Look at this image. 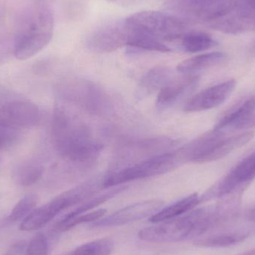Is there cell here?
I'll return each mask as SVG.
<instances>
[{"label": "cell", "instance_id": "obj_1", "mask_svg": "<svg viewBox=\"0 0 255 255\" xmlns=\"http://www.w3.org/2000/svg\"><path fill=\"white\" fill-rule=\"evenodd\" d=\"M52 135L60 155L77 166L94 163L103 149L88 128L61 107L54 110Z\"/></svg>", "mask_w": 255, "mask_h": 255}, {"label": "cell", "instance_id": "obj_2", "mask_svg": "<svg viewBox=\"0 0 255 255\" xmlns=\"http://www.w3.org/2000/svg\"><path fill=\"white\" fill-rule=\"evenodd\" d=\"M156 224L139 231V239L154 244L196 240L223 224V219L215 206L207 207L193 209L177 218Z\"/></svg>", "mask_w": 255, "mask_h": 255}, {"label": "cell", "instance_id": "obj_3", "mask_svg": "<svg viewBox=\"0 0 255 255\" xmlns=\"http://www.w3.org/2000/svg\"><path fill=\"white\" fill-rule=\"evenodd\" d=\"M53 32L52 8L46 3H38L16 37L13 49L15 58L20 61L31 58L49 44Z\"/></svg>", "mask_w": 255, "mask_h": 255}, {"label": "cell", "instance_id": "obj_4", "mask_svg": "<svg viewBox=\"0 0 255 255\" xmlns=\"http://www.w3.org/2000/svg\"><path fill=\"white\" fill-rule=\"evenodd\" d=\"M124 20L130 31L164 44L181 40L187 32L186 22L169 12L143 10L127 16Z\"/></svg>", "mask_w": 255, "mask_h": 255}, {"label": "cell", "instance_id": "obj_5", "mask_svg": "<svg viewBox=\"0 0 255 255\" xmlns=\"http://www.w3.org/2000/svg\"><path fill=\"white\" fill-rule=\"evenodd\" d=\"M100 180L92 179L61 193L48 203L34 208L19 225V230L33 232L50 223L58 214L93 196Z\"/></svg>", "mask_w": 255, "mask_h": 255}, {"label": "cell", "instance_id": "obj_6", "mask_svg": "<svg viewBox=\"0 0 255 255\" xmlns=\"http://www.w3.org/2000/svg\"><path fill=\"white\" fill-rule=\"evenodd\" d=\"M234 2L235 0H168L165 7L186 23L203 24L214 29L230 14Z\"/></svg>", "mask_w": 255, "mask_h": 255}, {"label": "cell", "instance_id": "obj_7", "mask_svg": "<svg viewBox=\"0 0 255 255\" xmlns=\"http://www.w3.org/2000/svg\"><path fill=\"white\" fill-rule=\"evenodd\" d=\"M179 163L176 151H166L111 172L102 180V186L106 189L112 188L130 181L161 175L175 169Z\"/></svg>", "mask_w": 255, "mask_h": 255}, {"label": "cell", "instance_id": "obj_8", "mask_svg": "<svg viewBox=\"0 0 255 255\" xmlns=\"http://www.w3.org/2000/svg\"><path fill=\"white\" fill-rule=\"evenodd\" d=\"M60 96L91 115L102 116L110 113L112 103L101 87L87 79H66L58 87Z\"/></svg>", "mask_w": 255, "mask_h": 255}, {"label": "cell", "instance_id": "obj_9", "mask_svg": "<svg viewBox=\"0 0 255 255\" xmlns=\"http://www.w3.org/2000/svg\"><path fill=\"white\" fill-rule=\"evenodd\" d=\"M255 178V151L240 162L227 175L200 196L201 202L224 198L238 191Z\"/></svg>", "mask_w": 255, "mask_h": 255}, {"label": "cell", "instance_id": "obj_10", "mask_svg": "<svg viewBox=\"0 0 255 255\" xmlns=\"http://www.w3.org/2000/svg\"><path fill=\"white\" fill-rule=\"evenodd\" d=\"M127 43L124 19L112 21L97 27L85 40L87 49L95 53H109L126 47Z\"/></svg>", "mask_w": 255, "mask_h": 255}, {"label": "cell", "instance_id": "obj_11", "mask_svg": "<svg viewBox=\"0 0 255 255\" xmlns=\"http://www.w3.org/2000/svg\"><path fill=\"white\" fill-rule=\"evenodd\" d=\"M163 202L158 199L142 201L128 205L115 211L113 214L102 217L91 224L93 228H110L124 226L133 222L151 217L160 211L163 206Z\"/></svg>", "mask_w": 255, "mask_h": 255}, {"label": "cell", "instance_id": "obj_12", "mask_svg": "<svg viewBox=\"0 0 255 255\" xmlns=\"http://www.w3.org/2000/svg\"><path fill=\"white\" fill-rule=\"evenodd\" d=\"M40 119V109L28 100H9L0 107V126L2 127L14 129L33 127L38 124Z\"/></svg>", "mask_w": 255, "mask_h": 255}, {"label": "cell", "instance_id": "obj_13", "mask_svg": "<svg viewBox=\"0 0 255 255\" xmlns=\"http://www.w3.org/2000/svg\"><path fill=\"white\" fill-rule=\"evenodd\" d=\"M176 144L175 139L167 137L148 138L130 140L121 145L118 151L120 160L140 161L161 153L166 152L169 148ZM137 161V162H138Z\"/></svg>", "mask_w": 255, "mask_h": 255}, {"label": "cell", "instance_id": "obj_14", "mask_svg": "<svg viewBox=\"0 0 255 255\" xmlns=\"http://www.w3.org/2000/svg\"><path fill=\"white\" fill-rule=\"evenodd\" d=\"M236 81H226L198 93L184 106L187 112H199L210 110L221 106L236 88Z\"/></svg>", "mask_w": 255, "mask_h": 255}, {"label": "cell", "instance_id": "obj_15", "mask_svg": "<svg viewBox=\"0 0 255 255\" xmlns=\"http://www.w3.org/2000/svg\"><path fill=\"white\" fill-rule=\"evenodd\" d=\"M199 82V78L196 76L171 81L159 91L156 106L159 110H165L172 107L194 91Z\"/></svg>", "mask_w": 255, "mask_h": 255}, {"label": "cell", "instance_id": "obj_16", "mask_svg": "<svg viewBox=\"0 0 255 255\" xmlns=\"http://www.w3.org/2000/svg\"><path fill=\"white\" fill-rule=\"evenodd\" d=\"M173 70L165 66L151 68L139 80L135 91V98L141 101L159 92L172 80Z\"/></svg>", "mask_w": 255, "mask_h": 255}, {"label": "cell", "instance_id": "obj_17", "mask_svg": "<svg viewBox=\"0 0 255 255\" xmlns=\"http://www.w3.org/2000/svg\"><path fill=\"white\" fill-rule=\"evenodd\" d=\"M255 112V94L232 108L220 120L214 129L223 133L232 129H238L240 126L254 115Z\"/></svg>", "mask_w": 255, "mask_h": 255}, {"label": "cell", "instance_id": "obj_18", "mask_svg": "<svg viewBox=\"0 0 255 255\" xmlns=\"http://www.w3.org/2000/svg\"><path fill=\"white\" fill-rule=\"evenodd\" d=\"M254 136V132L248 130L228 137L222 136L210 150L209 152L205 156L202 163H209L223 158L232 151L248 143L253 139Z\"/></svg>", "mask_w": 255, "mask_h": 255}, {"label": "cell", "instance_id": "obj_19", "mask_svg": "<svg viewBox=\"0 0 255 255\" xmlns=\"http://www.w3.org/2000/svg\"><path fill=\"white\" fill-rule=\"evenodd\" d=\"M226 59V54L213 52L201 54L184 60L177 66V71L185 75H192L202 70L215 67Z\"/></svg>", "mask_w": 255, "mask_h": 255}, {"label": "cell", "instance_id": "obj_20", "mask_svg": "<svg viewBox=\"0 0 255 255\" xmlns=\"http://www.w3.org/2000/svg\"><path fill=\"white\" fill-rule=\"evenodd\" d=\"M200 203V196L197 193H193L190 196H186L177 201L176 202H174L169 206L161 208L160 211H157L156 214L150 217L149 221L156 224V223L177 218L194 209Z\"/></svg>", "mask_w": 255, "mask_h": 255}, {"label": "cell", "instance_id": "obj_21", "mask_svg": "<svg viewBox=\"0 0 255 255\" xmlns=\"http://www.w3.org/2000/svg\"><path fill=\"white\" fill-rule=\"evenodd\" d=\"M249 232H227L202 236L195 240L194 245L201 248L220 249L241 244L248 238Z\"/></svg>", "mask_w": 255, "mask_h": 255}, {"label": "cell", "instance_id": "obj_22", "mask_svg": "<svg viewBox=\"0 0 255 255\" xmlns=\"http://www.w3.org/2000/svg\"><path fill=\"white\" fill-rule=\"evenodd\" d=\"M126 189H127V187L124 185L112 187V188H109V190L105 193L91 196L86 200L83 201L79 205L75 206V208L71 211L64 214L63 217L60 218L59 220L60 221H65V220H70V219L74 218V217L82 215V214H85V213L89 212L91 210L100 206L102 204L105 203V202L116 196L117 195L122 193Z\"/></svg>", "mask_w": 255, "mask_h": 255}, {"label": "cell", "instance_id": "obj_23", "mask_svg": "<svg viewBox=\"0 0 255 255\" xmlns=\"http://www.w3.org/2000/svg\"><path fill=\"white\" fill-rule=\"evenodd\" d=\"M43 166L36 160H26L16 165L12 172L15 182L22 187H29L41 178Z\"/></svg>", "mask_w": 255, "mask_h": 255}, {"label": "cell", "instance_id": "obj_24", "mask_svg": "<svg viewBox=\"0 0 255 255\" xmlns=\"http://www.w3.org/2000/svg\"><path fill=\"white\" fill-rule=\"evenodd\" d=\"M181 47L189 53H197L217 46L212 36L202 31H187L181 39Z\"/></svg>", "mask_w": 255, "mask_h": 255}, {"label": "cell", "instance_id": "obj_25", "mask_svg": "<svg viewBox=\"0 0 255 255\" xmlns=\"http://www.w3.org/2000/svg\"><path fill=\"white\" fill-rule=\"evenodd\" d=\"M115 244L111 238H101L82 244L65 255H111Z\"/></svg>", "mask_w": 255, "mask_h": 255}, {"label": "cell", "instance_id": "obj_26", "mask_svg": "<svg viewBox=\"0 0 255 255\" xmlns=\"http://www.w3.org/2000/svg\"><path fill=\"white\" fill-rule=\"evenodd\" d=\"M106 212L107 211L106 209H99L97 211H91V212L85 213L82 215L78 216V217L70 219V220H65V221L58 220L55 226V230L60 232H67L79 225L94 223V222L101 219L102 217H105Z\"/></svg>", "mask_w": 255, "mask_h": 255}, {"label": "cell", "instance_id": "obj_27", "mask_svg": "<svg viewBox=\"0 0 255 255\" xmlns=\"http://www.w3.org/2000/svg\"><path fill=\"white\" fill-rule=\"evenodd\" d=\"M235 15L248 31H255V0H237Z\"/></svg>", "mask_w": 255, "mask_h": 255}, {"label": "cell", "instance_id": "obj_28", "mask_svg": "<svg viewBox=\"0 0 255 255\" xmlns=\"http://www.w3.org/2000/svg\"><path fill=\"white\" fill-rule=\"evenodd\" d=\"M37 203L35 195L28 194L24 196L16 204L7 217V221L10 223L22 221L34 209Z\"/></svg>", "mask_w": 255, "mask_h": 255}, {"label": "cell", "instance_id": "obj_29", "mask_svg": "<svg viewBox=\"0 0 255 255\" xmlns=\"http://www.w3.org/2000/svg\"><path fill=\"white\" fill-rule=\"evenodd\" d=\"M49 244L47 238L43 234H37L27 246L24 255H48Z\"/></svg>", "mask_w": 255, "mask_h": 255}, {"label": "cell", "instance_id": "obj_30", "mask_svg": "<svg viewBox=\"0 0 255 255\" xmlns=\"http://www.w3.org/2000/svg\"><path fill=\"white\" fill-rule=\"evenodd\" d=\"M27 243L25 241H19L15 243L3 255H24L26 251Z\"/></svg>", "mask_w": 255, "mask_h": 255}, {"label": "cell", "instance_id": "obj_31", "mask_svg": "<svg viewBox=\"0 0 255 255\" xmlns=\"http://www.w3.org/2000/svg\"><path fill=\"white\" fill-rule=\"evenodd\" d=\"M14 128L0 126V146L4 145L13 137Z\"/></svg>", "mask_w": 255, "mask_h": 255}, {"label": "cell", "instance_id": "obj_32", "mask_svg": "<svg viewBox=\"0 0 255 255\" xmlns=\"http://www.w3.org/2000/svg\"><path fill=\"white\" fill-rule=\"evenodd\" d=\"M253 128H255V114L250 119L244 122L242 125L240 126L238 129Z\"/></svg>", "mask_w": 255, "mask_h": 255}, {"label": "cell", "instance_id": "obj_33", "mask_svg": "<svg viewBox=\"0 0 255 255\" xmlns=\"http://www.w3.org/2000/svg\"><path fill=\"white\" fill-rule=\"evenodd\" d=\"M247 218L250 220H252V221H255V208L248 213Z\"/></svg>", "mask_w": 255, "mask_h": 255}, {"label": "cell", "instance_id": "obj_34", "mask_svg": "<svg viewBox=\"0 0 255 255\" xmlns=\"http://www.w3.org/2000/svg\"><path fill=\"white\" fill-rule=\"evenodd\" d=\"M241 255H255V249H253L251 251L247 252V253H244Z\"/></svg>", "mask_w": 255, "mask_h": 255}, {"label": "cell", "instance_id": "obj_35", "mask_svg": "<svg viewBox=\"0 0 255 255\" xmlns=\"http://www.w3.org/2000/svg\"><path fill=\"white\" fill-rule=\"evenodd\" d=\"M111 1H115V2L118 3H127L130 1V0H111Z\"/></svg>", "mask_w": 255, "mask_h": 255}, {"label": "cell", "instance_id": "obj_36", "mask_svg": "<svg viewBox=\"0 0 255 255\" xmlns=\"http://www.w3.org/2000/svg\"></svg>", "mask_w": 255, "mask_h": 255}]
</instances>
